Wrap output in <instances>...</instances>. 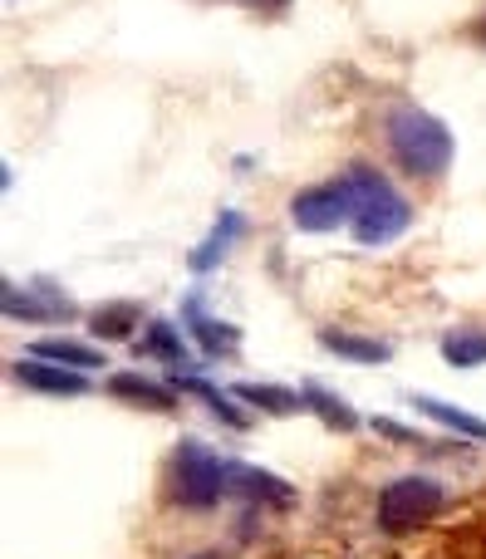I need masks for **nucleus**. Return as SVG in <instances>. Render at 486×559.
Returning <instances> with one entry per match:
<instances>
[{
	"instance_id": "nucleus-14",
	"label": "nucleus",
	"mask_w": 486,
	"mask_h": 559,
	"mask_svg": "<svg viewBox=\"0 0 486 559\" xmlns=\"http://www.w3.org/2000/svg\"><path fill=\"white\" fill-rule=\"evenodd\" d=\"M187 314H192V338L206 348V354H232V348L241 344V334H236L232 324H216V319H202V314H197V299L187 305Z\"/></svg>"
},
{
	"instance_id": "nucleus-3",
	"label": "nucleus",
	"mask_w": 486,
	"mask_h": 559,
	"mask_svg": "<svg viewBox=\"0 0 486 559\" xmlns=\"http://www.w3.org/2000/svg\"><path fill=\"white\" fill-rule=\"evenodd\" d=\"M167 486H173L177 506H192V511H206L216 506L226 491H232V466L202 442V437H182L173 456V472H167Z\"/></svg>"
},
{
	"instance_id": "nucleus-2",
	"label": "nucleus",
	"mask_w": 486,
	"mask_h": 559,
	"mask_svg": "<svg viewBox=\"0 0 486 559\" xmlns=\"http://www.w3.org/2000/svg\"><path fill=\"white\" fill-rule=\"evenodd\" d=\"M389 147L393 163L408 177H438L452 163V133L442 118L423 114V108H399L389 118Z\"/></svg>"
},
{
	"instance_id": "nucleus-11",
	"label": "nucleus",
	"mask_w": 486,
	"mask_h": 559,
	"mask_svg": "<svg viewBox=\"0 0 486 559\" xmlns=\"http://www.w3.org/2000/svg\"><path fill=\"white\" fill-rule=\"evenodd\" d=\"M29 358H45V364H69V368H98V348L88 344H69V338H39L29 344Z\"/></svg>"
},
{
	"instance_id": "nucleus-23",
	"label": "nucleus",
	"mask_w": 486,
	"mask_h": 559,
	"mask_svg": "<svg viewBox=\"0 0 486 559\" xmlns=\"http://www.w3.org/2000/svg\"><path fill=\"white\" fill-rule=\"evenodd\" d=\"M482 39H486V25H482Z\"/></svg>"
},
{
	"instance_id": "nucleus-16",
	"label": "nucleus",
	"mask_w": 486,
	"mask_h": 559,
	"mask_svg": "<svg viewBox=\"0 0 486 559\" xmlns=\"http://www.w3.org/2000/svg\"><path fill=\"white\" fill-rule=\"evenodd\" d=\"M236 397H241V403L265 407V413H295V407H300V397H295L291 388H265V383H241L236 388Z\"/></svg>"
},
{
	"instance_id": "nucleus-8",
	"label": "nucleus",
	"mask_w": 486,
	"mask_h": 559,
	"mask_svg": "<svg viewBox=\"0 0 486 559\" xmlns=\"http://www.w3.org/2000/svg\"><path fill=\"white\" fill-rule=\"evenodd\" d=\"M232 491L251 496V501H271V506H291L295 491L271 472H256V466H232Z\"/></svg>"
},
{
	"instance_id": "nucleus-12",
	"label": "nucleus",
	"mask_w": 486,
	"mask_h": 559,
	"mask_svg": "<svg viewBox=\"0 0 486 559\" xmlns=\"http://www.w3.org/2000/svg\"><path fill=\"white\" fill-rule=\"evenodd\" d=\"M413 403H418V413H423V417H432V423L452 427V432H462V437H482V442H486V423H482V417L462 413V407L442 403V397H413Z\"/></svg>"
},
{
	"instance_id": "nucleus-13",
	"label": "nucleus",
	"mask_w": 486,
	"mask_h": 559,
	"mask_svg": "<svg viewBox=\"0 0 486 559\" xmlns=\"http://www.w3.org/2000/svg\"><path fill=\"white\" fill-rule=\"evenodd\" d=\"M324 348H334L340 358H359V364H383L389 358L383 338H359V334H344V329H324Z\"/></svg>"
},
{
	"instance_id": "nucleus-5",
	"label": "nucleus",
	"mask_w": 486,
	"mask_h": 559,
	"mask_svg": "<svg viewBox=\"0 0 486 559\" xmlns=\"http://www.w3.org/2000/svg\"><path fill=\"white\" fill-rule=\"evenodd\" d=\"M291 216L300 231H334V226L354 222V192L344 182L305 187V192L291 202Z\"/></svg>"
},
{
	"instance_id": "nucleus-22",
	"label": "nucleus",
	"mask_w": 486,
	"mask_h": 559,
	"mask_svg": "<svg viewBox=\"0 0 486 559\" xmlns=\"http://www.w3.org/2000/svg\"><path fill=\"white\" fill-rule=\"evenodd\" d=\"M192 559H216V555H192Z\"/></svg>"
},
{
	"instance_id": "nucleus-15",
	"label": "nucleus",
	"mask_w": 486,
	"mask_h": 559,
	"mask_svg": "<svg viewBox=\"0 0 486 559\" xmlns=\"http://www.w3.org/2000/svg\"><path fill=\"white\" fill-rule=\"evenodd\" d=\"M442 354H448V364H458V368H477V364H486V334L452 329V334L442 338Z\"/></svg>"
},
{
	"instance_id": "nucleus-10",
	"label": "nucleus",
	"mask_w": 486,
	"mask_h": 559,
	"mask_svg": "<svg viewBox=\"0 0 486 559\" xmlns=\"http://www.w3.org/2000/svg\"><path fill=\"white\" fill-rule=\"evenodd\" d=\"M108 393H114V397H133V403L157 407V413H173V407H177V397L167 393L163 383H147V378H138V373H118V378H108Z\"/></svg>"
},
{
	"instance_id": "nucleus-17",
	"label": "nucleus",
	"mask_w": 486,
	"mask_h": 559,
	"mask_svg": "<svg viewBox=\"0 0 486 559\" xmlns=\"http://www.w3.org/2000/svg\"><path fill=\"white\" fill-rule=\"evenodd\" d=\"M305 403H310L315 413H320L330 427H340V432H354V427H359V417H354L349 407L340 403V397H330V393H324V388H305Z\"/></svg>"
},
{
	"instance_id": "nucleus-7",
	"label": "nucleus",
	"mask_w": 486,
	"mask_h": 559,
	"mask_svg": "<svg viewBox=\"0 0 486 559\" xmlns=\"http://www.w3.org/2000/svg\"><path fill=\"white\" fill-rule=\"evenodd\" d=\"M0 309L15 319H69V305L55 295V289H35V295H25L20 285H5V295H0Z\"/></svg>"
},
{
	"instance_id": "nucleus-1",
	"label": "nucleus",
	"mask_w": 486,
	"mask_h": 559,
	"mask_svg": "<svg viewBox=\"0 0 486 559\" xmlns=\"http://www.w3.org/2000/svg\"><path fill=\"white\" fill-rule=\"evenodd\" d=\"M344 187L354 192V241L359 246H383L413 226L408 202H403V192H393V182L383 173H374V167H349Z\"/></svg>"
},
{
	"instance_id": "nucleus-6",
	"label": "nucleus",
	"mask_w": 486,
	"mask_h": 559,
	"mask_svg": "<svg viewBox=\"0 0 486 559\" xmlns=\"http://www.w3.org/2000/svg\"><path fill=\"white\" fill-rule=\"evenodd\" d=\"M15 378L25 388H39V393H84L88 378L79 368H55L45 358H20L15 364Z\"/></svg>"
},
{
	"instance_id": "nucleus-9",
	"label": "nucleus",
	"mask_w": 486,
	"mask_h": 559,
	"mask_svg": "<svg viewBox=\"0 0 486 559\" xmlns=\"http://www.w3.org/2000/svg\"><path fill=\"white\" fill-rule=\"evenodd\" d=\"M241 231H246V222H241V216H236V212H222V222H216V231L206 236V241L192 251V271H216V265H222V255H226V246H232Z\"/></svg>"
},
{
	"instance_id": "nucleus-4",
	"label": "nucleus",
	"mask_w": 486,
	"mask_h": 559,
	"mask_svg": "<svg viewBox=\"0 0 486 559\" xmlns=\"http://www.w3.org/2000/svg\"><path fill=\"white\" fill-rule=\"evenodd\" d=\"M442 506V486L432 476H399L379 491V525L383 531H418L423 521H432V511Z\"/></svg>"
},
{
	"instance_id": "nucleus-19",
	"label": "nucleus",
	"mask_w": 486,
	"mask_h": 559,
	"mask_svg": "<svg viewBox=\"0 0 486 559\" xmlns=\"http://www.w3.org/2000/svg\"><path fill=\"white\" fill-rule=\"evenodd\" d=\"M133 319H138V309H133V305H118V309L108 305V309H98V314H94V329H98L104 338H123Z\"/></svg>"
},
{
	"instance_id": "nucleus-20",
	"label": "nucleus",
	"mask_w": 486,
	"mask_h": 559,
	"mask_svg": "<svg viewBox=\"0 0 486 559\" xmlns=\"http://www.w3.org/2000/svg\"><path fill=\"white\" fill-rule=\"evenodd\" d=\"M177 383H182V388H192V393H202L206 403L216 407V417H222V423H236V427H241V413H236V407H226V397L216 393L212 383H202V378H177Z\"/></svg>"
},
{
	"instance_id": "nucleus-21",
	"label": "nucleus",
	"mask_w": 486,
	"mask_h": 559,
	"mask_svg": "<svg viewBox=\"0 0 486 559\" xmlns=\"http://www.w3.org/2000/svg\"><path fill=\"white\" fill-rule=\"evenodd\" d=\"M374 427H379V432H383V437H399V442H413V432H408V427L389 423V417H379V423H374Z\"/></svg>"
},
{
	"instance_id": "nucleus-18",
	"label": "nucleus",
	"mask_w": 486,
	"mask_h": 559,
	"mask_svg": "<svg viewBox=\"0 0 486 559\" xmlns=\"http://www.w3.org/2000/svg\"><path fill=\"white\" fill-rule=\"evenodd\" d=\"M143 348L147 354H157V358H167V364H182V338H177V329L173 324H147V338H143Z\"/></svg>"
}]
</instances>
